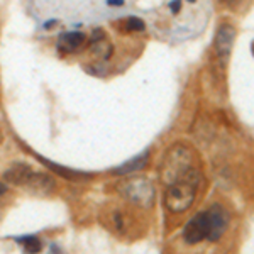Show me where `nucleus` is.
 I'll return each instance as SVG.
<instances>
[{
    "mask_svg": "<svg viewBox=\"0 0 254 254\" xmlns=\"http://www.w3.org/2000/svg\"><path fill=\"white\" fill-rule=\"evenodd\" d=\"M208 215H210V234H208V241H219L227 231L229 225V215L221 205H212L208 208Z\"/></svg>",
    "mask_w": 254,
    "mask_h": 254,
    "instance_id": "nucleus-6",
    "label": "nucleus"
},
{
    "mask_svg": "<svg viewBox=\"0 0 254 254\" xmlns=\"http://www.w3.org/2000/svg\"><path fill=\"white\" fill-rule=\"evenodd\" d=\"M202 173L193 168L188 175H185L176 183L170 185L164 193V205L171 214H181L187 208L191 207L195 200V195L200 187Z\"/></svg>",
    "mask_w": 254,
    "mask_h": 254,
    "instance_id": "nucleus-1",
    "label": "nucleus"
},
{
    "mask_svg": "<svg viewBox=\"0 0 254 254\" xmlns=\"http://www.w3.org/2000/svg\"><path fill=\"white\" fill-rule=\"evenodd\" d=\"M90 53L95 58H98V60H109L112 54V46L107 43V37L100 41H95V43H90Z\"/></svg>",
    "mask_w": 254,
    "mask_h": 254,
    "instance_id": "nucleus-12",
    "label": "nucleus"
},
{
    "mask_svg": "<svg viewBox=\"0 0 254 254\" xmlns=\"http://www.w3.org/2000/svg\"><path fill=\"white\" fill-rule=\"evenodd\" d=\"M49 254H63V253H61V249L58 248V246H51V248H49Z\"/></svg>",
    "mask_w": 254,
    "mask_h": 254,
    "instance_id": "nucleus-17",
    "label": "nucleus"
},
{
    "mask_svg": "<svg viewBox=\"0 0 254 254\" xmlns=\"http://www.w3.org/2000/svg\"><path fill=\"white\" fill-rule=\"evenodd\" d=\"M147 163H149V151L137 154L134 159H130L124 164H121V166H117L115 170H112V175H119V176H121V175H129V173H132V171L146 168Z\"/></svg>",
    "mask_w": 254,
    "mask_h": 254,
    "instance_id": "nucleus-11",
    "label": "nucleus"
},
{
    "mask_svg": "<svg viewBox=\"0 0 254 254\" xmlns=\"http://www.w3.org/2000/svg\"><path fill=\"white\" fill-rule=\"evenodd\" d=\"M188 2H195V0H188Z\"/></svg>",
    "mask_w": 254,
    "mask_h": 254,
    "instance_id": "nucleus-21",
    "label": "nucleus"
},
{
    "mask_svg": "<svg viewBox=\"0 0 254 254\" xmlns=\"http://www.w3.org/2000/svg\"><path fill=\"white\" fill-rule=\"evenodd\" d=\"M122 29L126 32H139V31L146 29V24L139 19V17H127L126 22L122 24Z\"/></svg>",
    "mask_w": 254,
    "mask_h": 254,
    "instance_id": "nucleus-14",
    "label": "nucleus"
},
{
    "mask_svg": "<svg viewBox=\"0 0 254 254\" xmlns=\"http://www.w3.org/2000/svg\"><path fill=\"white\" fill-rule=\"evenodd\" d=\"M107 5H111V7H121V5H124V0H107Z\"/></svg>",
    "mask_w": 254,
    "mask_h": 254,
    "instance_id": "nucleus-16",
    "label": "nucleus"
},
{
    "mask_svg": "<svg viewBox=\"0 0 254 254\" xmlns=\"http://www.w3.org/2000/svg\"><path fill=\"white\" fill-rule=\"evenodd\" d=\"M193 153L183 144H175L170 147L159 168V176L166 187L176 183L178 180L193 170Z\"/></svg>",
    "mask_w": 254,
    "mask_h": 254,
    "instance_id": "nucleus-2",
    "label": "nucleus"
},
{
    "mask_svg": "<svg viewBox=\"0 0 254 254\" xmlns=\"http://www.w3.org/2000/svg\"><path fill=\"white\" fill-rule=\"evenodd\" d=\"M54 180L46 173H34L29 176V180L26 181L24 188L27 191H31L32 195H49L54 190Z\"/></svg>",
    "mask_w": 254,
    "mask_h": 254,
    "instance_id": "nucleus-7",
    "label": "nucleus"
},
{
    "mask_svg": "<svg viewBox=\"0 0 254 254\" xmlns=\"http://www.w3.org/2000/svg\"><path fill=\"white\" fill-rule=\"evenodd\" d=\"M87 41V36L85 32H80V31H71V32H64L60 36L58 39V49L61 53L66 54H73L77 51H80V48L85 44Z\"/></svg>",
    "mask_w": 254,
    "mask_h": 254,
    "instance_id": "nucleus-8",
    "label": "nucleus"
},
{
    "mask_svg": "<svg viewBox=\"0 0 254 254\" xmlns=\"http://www.w3.org/2000/svg\"><path fill=\"white\" fill-rule=\"evenodd\" d=\"M7 191V185L3 181H0V195H3Z\"/></svg>",
    "mask_w": 254,
    "mask_h": 254,
    "instance_id": "nucleus-19",
    "label": "nucleus"
},
{
    "mask_svg": "<svg viewBox=\"0 0 254 254\" xmlns=\"http://www.w3.org/2000/svg\"><path fill=\"white\" fill-rule=\"evenodd\" d=\"M234 41H236V29L234 26L224 22L219 26L217 34H215V41H214V51L215 56L219 58V61L222 63V66L225 64L227 58L231 56V51L234 48Z\"/></svg>",
    "mask_w": 254,
    "mask_h": 254,
    "instance_id": "nucleus-5",
    "label": "nucleus"
},
{
    "mask_svg": "<svg viewBox=\"0 0 254 254\" xmlns=\"http://www.w3.org/2000/svg\"><path fill=\"white\" fill-rule=\"evenodd\" d=\"M17 242H20V244L24 246V249H26L27 254H37L41 253V242L37 238H34V236H26V238H19L17 239Z\"/></svg>",
    "mask_w": 254,
    "mask_h": 254,
    "instance_id": "nucleus-13",
    "label": "nucleus"
},
{
    "mask_svg": "<svg viewBox=\"0 0 254 254\" xmlns=\"http://www.w3.org/2000/svg\"><path fill=\"white\" fill-rule=\"evenodd\" d=\"M56 24V20H51V22H46V27H51V26H54Z\"/></svg>",
    "mask_w": 254,
    "mask_h": 254,
    "instance_id": "nucleus-20",
    "label": "nucleus"
},
{
    "mask_svg": "<svg viewBox=\"0 0 254 254\" xmlns=\"http://www.w3.org/2000/svg\"><path fill=\"white\" fill-rule=\"evenodd\" d=\"M170 7H171V10H173V14H178L181 9V0H175V2H171Z\"/></svg>",
    "mask_w": 254,
    "mask_h": 254,
    "instance_id": "nucleus-15",
    "label": "nucleus"
},
{
    "mask_svg": "<svg viewBox=\"0 0 254 254\" xmlns=\"http://www.w3.org/2000/svg\"><path fill=\"white\" fill-rule=\"evenodd\" d=\"M222 3H225V5H234V3L241 2V0H221Z\"/></svg>",
    "mask_w": 254,
    "mask_h": 254,
    "instance_id": "nucleus-18",
    "label": "nucleus"
},
{
    "mask_svg": "<svg viewBox=\"0 0 254 254\" xmlns=\"http://www.w3.org/2000/svg\"><path fill=\"white\" fill-rule=\"evenodd\" d=\"M32 175V168L26 163H14L9 170L3 173L5 181H9L10 185H17V187H24L26 181L29 180V176Z\"/></svg>",
    "mask_w": 254,
    "mask_h": 254,
    "instance_id": "nucleus-10",
    "label": "nucleus"
},
{
    "mask_svg": "<svg viewBox=\"0 0 254 254\" xmlns=\"http://www.w3.org/2000/svg\"><path fill=\"white\" fill-rule=\"evenodd\" d=\"M119 190H121L122 197L127 198L130 204L143 208L153 207L154 198H156V190H154L153 183L147 178H130V180H126Z\"/></svg>",
    "mask_w": 254,
    "mask_h": 254,
    "instance_id": "nucleus-3",
    "label": "nucleus"
},
{
    "mask_svg": "<svg viewBox=\"0 0 254 254\" xmlns=\"http://www.w3.org/2000/svg\"><path fill=\"white\" fill-rule=\"evenodd\" d=\"M34 156H36L43 164H46V166L49 168L51 171H54V173L60 175L61 178H66V180H70V181H88V180H92V178H94V175L83 173V171L70 170V168H66V166H61V164H56V163H53V161L44 159V158L39 156V154H34Z\"/></svg>",
    "mask_w": 254,
    "mask_h": 254,
    "instance_id": "nucleus-9",
    "label": "nucleus"
},
{
    "mask_svg": "<svg viewBox=\"0 0 254 254\" xmlns=\"http://www.w3.org/2000/svg\"><path fill=\"white\" fill-rule=\"evenodd\" d=\"M208 234H210V215H208V210L200 212L195 217H191L190 222L183 229V239L188 244H198L204 239H208Z\"/></svg>",
    "mask_w": 254,
    "mask_h": 254,
    "instance_id": "nucleus-4",
    "label": "nucleus"
}]
</instances>
